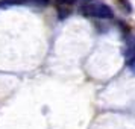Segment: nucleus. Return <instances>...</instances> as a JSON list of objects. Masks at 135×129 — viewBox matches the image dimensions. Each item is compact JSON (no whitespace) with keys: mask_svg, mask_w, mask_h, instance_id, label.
I'll use <instances>...</instances> for the list:
<instances>
[{"mask_svg":"<svg viewBox=\"0 0 135 129\" xmlns=\"http://www.w3.org/2000/svg\"><path fill=\"white\" fill-rule=\"evenodd\" d=\"M12 5H29V6L44 8L49 5V0H2L0 2V8L12 6Z\"/></svg>","mask_w":135,"mask_h":129,"instance_id":"2","label":"nucleus"},{"mask_svg":"<svg viewBox=\"0 0 135 129\" xmlns=\"http://www.w3.org/2000/svg\"><path fill=\"white\" fill-rule=\"evenodd\" d=\"M135 58V38L128 43V50H126V59H134Z\"/></svg>","mask_w":135,"mask_h":129,"instance_id":"4","label":"nucleus"},{"mask_svg":"<svg viewBox=\"0 0 135 129\" xmlns=\"http://www.w3.org/2000/svg\"><path fill=\"white\" fill-rule=\"evenodd\" d=\"M58 9V15L59 18H65L67 15H70L71 12V8L76 3V0H53Z\"/></svg>","mask_w":135,"mask_h":129,"instance_id":"3","label":"nucleus"},{"mask_svg":"<svg viewBox=\"0 0 135 129\" xmlns=\"http://www.w3.org/2000/svg\"><path fill=\"white\" fill-rule=\"evenodd\" d=\"M82 11L86 15H91L96 18H112V9L108 5H105L100 0H82Z\"/></svg>","mask_w":135,"mask_h":129,"instance_id":"1","label":"nucleus"}]
</instances>
